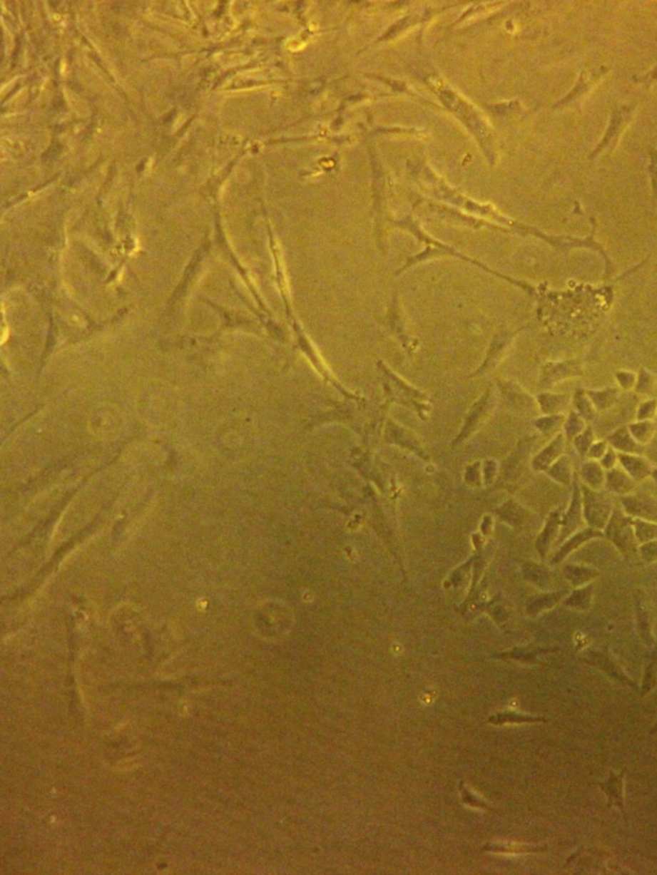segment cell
<instances>
[{
    "label": "cell",
    "mask_w": 657,
    "mask_h": 875,
    "mask_svg": "<svg viewBox=\"0 0 657 875\" xmlns=\"http://www.w3.org/2000/svg\"><path fill=\"white\" fill-rule=\"evenodd\" d=\"M594 594V583H589L583 587L575 588L573 592L568 594V597L564 600V605L578 613H586L592 606Z\"/></svg>",
    "instance_id": "d6986e66"
},
{
    "label": "cell",
    "mask_w": 657,
    "mask_h": 875,
    "mask_svg": "<svg viewBox=\"0 0 657 875\" xmlns=\"http://www.w3.org/2000/svg\"><path fill=\"white\" fill-rule=\"evenodd\" d=\"M538 402L542 409L544 414L547 415H560L562 409H566L569 403L568 396H559V394H549L544 393L538 396Z\"/></svg>",
    "instance_id": "484cf974"
},
{
    "label": "cell",
    "mask_w": 657,
    "mask_h": 875,
    "mask_svg": "<svg viewBox=\"0 0 657 875\" xmlns=\"http://www.w3.org/2000/svg\"><path fill=\"white\" fill-rule=\"evenodd\" d=\"M603 534L623 556H633L638 551L633 518L628 516L621 507H613V515L603 529Z\"/></svg>",
    "instance_id": "6da1fadb"
},
{
    "label": "cell",
    "mask_w": 657,
    "mask_h": 875,
    "mask_svg": "<svg viewBox=\"0 0 657 875\" xmlns=\"http://www.w3.org/2000/svg\"><path fill=\"white\" fill-rule=\"evenodd\" d=\"M561 512L559 510L549 513L542 533L536 538V547L542 558L549 555V550L555 541L559 539L561 529Z\"/></svg>",
    "instance_id": "8fae6325"
},
{
    "label": "cell",
    "mask_w": 657,
    "mask_h": 875,
    "mask_svg": "<svg viewBox=\"0 0 657 875\" xmlns=\"http://www.w3.org/2000/svg\"><path fill=\"white\" fill-rule=\"evenodd\" d=\"M638 553L641 558L647 563L657 561V541H651L647 543L639 544Z\"/></svg>",
    "instance_id": "d590c367"
},
{
    "label": "cell",
    "mask_w": 657,
    "mask_h": 875,
    "mask_svg": "<svg viewBox=\"0 0 657 875\" xmlns=\"http://www.w3.org/2000/svg\"><path fill=\"white\" fill-rule=\"evenodd\" d=\"M488 722L493 725H506V724H536V722H549L544 716L529 715L519 712L516 710H504L497 714L492 715Z\"/></svg>",
    "instance_id": "ac0fdd59"
},
{
    "label": "cell",
    "mask_w": 657,
    "mask_h": 875,
    "mask_svg": "<svg viewBox=\"0 0 657 875\" xmlns=\"http://www.w3.org/2000/svg\"><path fill=\"white\" fill-rule=\"evenodd\" d=\"M634 480L620 469H611L606 473V488L610 492L616 493L619 496H628L636 488Z\"/></svg>",
    "instance_id": "ffe728a7"
},
{
    "label": "cell",
    "mask_w": 657,
    "mask_h": 875,
    "mask_svg": "<svg viewBox=\"0 0 657 875\" xmlns=\"http://www.w3.org/2000/svg\"><path fill=\"white\" fill-rule=\"evenodd\" d=\"M657 411V401H647L639 406L638 412H637V419L639 421L643 420H651L655 416Z\"/></svg>",
    "instance_id": "8d00e7d4"
},
{
    "label": "cell",
    "mask_w": 657,
    "mask_h": 875,
    "mask_svg": "<svg viewBox=\"0 0 657 875\" xmlns=\"http://www.w3.org/2000/svg\"><path fill=\"white\" fill-rule=\"evenodd\" d=\"M459 792H461L462 802L465 805L474 807V809H483V810L493 812V807L485 799H482L477 793L472 791L469 787H466L464 782L459 783Z\"/></svg>",
    "instance_id": "4dcf8cb0"
},
{
    "label": "cell",
    "mask_w": 657,
    "mask_h": 875,
    "mask_svg": "<svg viewBox=\"0 0 657 875\" xmlns=\"http://www.w3.org/2000/svg\"><path fill=\"white\" fill-rule=\"evenodd\" d=\"M493 407V390L492 388L487 390L483 396L479 399L478 402L472 406L469 415L466 417L465 425L459 433V438L454 441L453 446H456V443H459L464 441L466 438H469L470 435L477 430V426L480 425V422L484 421L485 417L488 415V412Z\"/></svg>",
    "instance_id": "9c48e42d"
},
{
    "label": "cell",
    "mask_w": 657,
    "mask_h": 875,
    "mask_svg": "<svg viewBox=\"0 0 657 875\" xmlns=\"http://www.w3.org/2000/svg\"><path fill=\"white\" fill-rule=\"evenodd\" d=\"M618 459L626 474L634 481H641L651 476L652 467L650 462L638 454H620Z\"/></svg>",
    "instance_id": "9a60e30c"
},
{
    "label": "cell",
    "mask_w": 657,
    "mask_h": 875,
    "mask_svg": "<svg viewBox=\"0 0 657 875\" xmlns=\"http://www.w3.org/2000/svg\"><path fill=\"white\" fill-rule=\"evenodd\" d=\"M562 573H564L565 579L574 588L587 585L600 576V570L592 568V566L578 565V563L565 565Z\"/></svg>",
    "instance_id": "2e32d148"
},
{
    "label": "cell",
    "mask_w": 657,
    "mask_h": 875,
    "mask_svg": "<svg viewBox=\"0 0 657 875\" xmlns=\"http://www.w3.org/2000/svg\"><path fill=\"white\" fill-rule=\"evenodd\" d=\"M594 434L592 428H586L581 434L574 438V446L578 451V454L581 456H586L589 451V448L594 446Z\"/></svg>",
    "instance_id": "e575fe53"
},
{
    "label": "cell",
    "mask_w": 657,
    "mask_h": 875,
    "mask_svg": "<svg viewBox=\"0 0 657 875\" xmlns=\"http://www.w3.org/2000/svg\"><path fill=\"white\" fill-rule=\"evenodd\" d=\"M516 332H499L494 335V338L492 339L491 345L487 352L484 361L478 370L475 371L474 375H484L487 372L493 370L497 367V364L502 361V358L506 356V353L509 351L512 340L515 338Z\"/></svg>",
    "instance_id": "ba28073f"
},
{
    "label": "cell",
    "mask_w": 657,
    "mask_h": 875,
    "mask_svg": "<svg viewBox=\"0 0 657 875\" xmlns=\"http://www.w3.org/2000/svg\"><path fill=\"white\" fill-rule=\"evenodd\" d=\"M607 441H597L594 443V446L589 448L588 451V457H591L592 460H601L607 452Z\"/></svg>",
    "instance_id": "74e56055"
},
{
    "label": "cell",
    "mask_w": 657,
    "mask_h": 875,
    "mask_svg": "<svg viewBox=\"0 0 657 875\" xmlns=\"http://www.w3.org/2000/svg\"><path fill=\"white\" fill-rule=\"evenodd\" d=\"M655 733H657V720H656V722L653 724V727H652L651 730H650V733H648V735H650V737H652V735H655Z\"/></svg>",
    "instance_id": "b9f144b4"
},
{
    "label": "cell",
    "mask_w": 657,
    "mask_h": 875,
    "mask_svg": "<svg viewBox=\"0 0 657 875\" xmlns=\"http://www.w3.org/2000/svg\"><path fill=\"white\" fill-rule=\"evenodd\" d=\"M377 370L385 379L387 382L385 387L389 392H399V393H392V396H394L397 402L414 407V409L417 411L420 416L428 411L429 402L427 394L419 392L414 387H411L407 382H404L403 379L396 375L387 364H384L383 361H379Z\"/></svg>",
    "instance_id": "7a4b0ae2"
},
{
    "label": "cell",
    "mask_w": 657,
    "mask_h": 875,
    "mask_svg": "<svg viewBox=\"0 0 657 875\" xmlns=\"http://www.w3.org/2000/svg\"><path fill=\"white\" fill-rule=\"evenodd\" d=\"M569 593L570 592H569L568 589H560V590H555V592L541 594L539 597H536V598L530 602L526 611H528L530 616H536V615L542 613L543 611H547V610H551V608L557 606L562 600H565L568 597Z\"/></svg>",
    "instance_id": "44dd1931"
},
{
    "label": "cell",
    "mask_w": 657,
    "mask_h": 875,
    "mask_svg": "<svg viewBox=\"0 0 657 875\" xmlns=\"http://www.w3.org/2000/svg\"><path fill=\"white\" fill-rule=\"evenodd\" d=\"M628 516L657 523V497L651 494H628L620 498Z\"/></svg>",
    "instance_id": "52a82bcc"
},
{
    "label": "cell",
    "mask_w": 657,
    "mask_h": 875,
    "mask_svg": "<svg viewBox=\"0 0 657 875\" xmlns=\"http://www.w3.org/2000/svg\"><path fill=\"white\" fill-rule=\"evenodd\" d=\"M584 515H583V499H581V488L579 483L575 480L574 489L570 499V505L568 507V511L565 512V515L561 518V529H560V536L557 539V543H564L570 536H573L576 531H581L583 528H586L584 523Z\"/></svg>",
    "instance_id": "5b68a950"
},
{
    "label": "cell",
    "mask_w": 657,
    "mask_h": 875,
    "mask_svg": "<svg viewBox=\"0 0 657 875\" xmlns=\"http://www.w3.org/2000/svg\"><path fill=\"white\" fill-rule=\"evenodd\" d=\"M524 573H525V579L528 582L536 584V587H549L552 582V573L549 571V568L536 563H525Z\"/></svg>",
    "instance_id": "cb8c5ba5"
},
{
    "label": "cell",
    "mask_w": 657,
    "mask_h": 875,
    "mask_svg": "<svg viewBox=\"0 0 657 875\" xmlns=\"http://www.w3.org/2000/svg\"><path fill=\"white\" fill-rule=\"evenodd\" d=\"M629 431L632 434L633 438L638 441L639 444H647L651 441L652 436L655 434V424L651 420H643V421L636 422L629 425Z\"/></svg>",
    "instance_id": "f1b7e54d"
},
{
    "label": "cell",
    "mask_w": 657,
    "mask_h": 875,
    "mask_svg": "<svg viewBox=\"0 0 657 875\" xmlns=\"http://www.w3.org/2000/svg\"><path fill=\"white\" fill-rule=\"evenodd\" d=\"M565 447V434H559L541 454H536L533 460V467L538 471L549 470L556 461L561 457L562 451Z\"/></svg>",
    "instance_id": "5bb4252c"
},
{
    "label": "cell",
    "mask_w": 657,
    "mask_h": 875,
    "mask_svg": "<svg viewBox=\"0 0 657 875\" xmlns=\"http://www.w3.org/2000/svg\"><path fill=\"white\" fill-rule=\"evenodd\" d=\"M565 421L566 419L564 415H549L547 417L538 419L536 425L544 434H552L554 431H557L561 428Z\"/></svg>",
    "instance_id": "d6a6232c"
},
{
    "label": "cell",
    "mask_w": 657,
    "mask_h": 875,
    "mask_svg": "<svg viewBox=\"0 0 657 875\" xmlns=\"http://www.w3.org/2000/svg\"><path fill=\"white\" fill-rule=\"evenodd\" d=\"M559 650L557 647H544V645H530L525 647H517L511 651L504 652L501 655H498L499 658H511V660H516L523 664L536 665L539 662L538 657L541 655L551 653Z\"/></svg>",
    "instance_id": "4fadbf2b"
},
{
    "label": "cell",
    "mask_w": 657,
    "mask_h": 875,
    "mask_svg": "<svg viewBox=\"0 0 657 875\" xmlns=\"http://www.w3.org/2000/svg\"><path fill=\"white\" fill-rule=\"evenodd\" d=\"M636 619H637V629H638L639 638L642 639V642L647 647L653 648L656 647V638L653 634V620H652L651 611L648 606L646 605L645 600L641 597L636 598Z\"/></svg>",
    "instance_id": "7c38bea8"
},
{
    "label": "cell",
    "mask_w": 657,
    "mask_h": 875,
    "mask_svg": "<svg viewBox=\"0 0 657 875\" xmlns=\"http://www.w3.org/2000/svg\"><path fill=\"white\" fill-rule=\"evenodd\" d=\"M581 479L584 486H589L594 491H601L606 486V473L605 469L601 466L597 461H588L581 466Z\"/></svg>",
    "instance_id": "7402d4cb"
},
{
    "label": "cell",
    "mask_w": 657,
    "mask_h": 875,
    "mask_svg": "<svg viewBox=\"0 0 657 875\" xmlns=\"http://www.w3.org/2000/svg\"><path fill=\"white\" fill-rule=\"evenodd\" d=\"M581 661L594 667H597L599 670L605 672L607 677H611L613 680L624 687L637 688L636 682L626 675V671L623 670L619 662L611 655L608 647L603 645V647H597V648H588L583 653Z\"/></svg>",
    "instance_id": "277c9868"
},
{
    "label": "cell",
    "mask_w": 657,
    "mask_h": 875,
    "mask_svg": "<svg viewBox=\"0 0 657 875\" xmlns=\"http://www.w3.org/2000/svg\"><path fill=\"white\" fill-rule=\"evenodd\" d=\"M618 380H619L620 385L624 389H629L636 384V377L631 374V372H619L618 374Z\"/></svg>",
    "instance_id": "60d3db41"
},
{
    "label": "cell",
    "mask_w": 657,
    "mask_h": 875,
    "mask_svg": "<svg viewBox=\"0 0 657 875\" xmlns=\"http://www.w3.org/2000/svg\"><path fill=\"white\" fill-rule=\"evenodd\" d=\"M633 526L638 544L657 541V523L633 518Z\"/></svg>",
    "instance_id": "83f0119b"
},
{
    "label": "cell",
    "mask_w": 657,
    "mask_h": 875,
    "mask_svg": "<svg viewBox=\"0 0 657 875\" xmlns=\"http://www.w3.org/2000/svg\"><path fill=\"white\" fill-rule=\"evenodd\" d=\"M626 772H628L626 767H624L620 773H615L613 770H610L606 779L597 782V786L607 797V809H611L613 806L618 807L626 824L628 825V814H626V799H624V779H626Z\"/></svg>",
    "instance_id": "8992f818"
},
{
    "label": "cell",
    "mask_w": 657,
    "mask_h": 875,
    "mask_svg": "<svg viewBox=\"0 0 657 875\" xmlns=\"http://www.w3.org/2000/svg\"><path fill=\"white\" fill-rule=\"evenodd\" d=\"M651 476L653 478V480L656 481L657 484V469H653V470H652Z\"/></svg>",
    "instance_id": "7bdbcfd3"
},
{
    "label": "cell",
    "mask_w": 657,
    "mask_h": 875,
    "mask_svg": "<svg viewBox=\"0 0 657 875\" xmlns=\"http://www.w3.org/2000/svg\"><path fill=\"white\" fill-rule=\"evenodd\" d=\"M651 660L646 665L645 674L641 683V697L648 695L657 685V645L653 647Z\"/></svg>",
    "instance_id": "4316f807"
},
{
    "label": "cell",
    "mask_w": 657,
    "mask_h": 875,
    "mask_svg": "<svg viewBox=\"0 0 657 875\" xmlns=\"http://www.w3.org/2000/svg\"><path fill=\"white\" fill-rule=\"evenodd\" d=\"M586 429V421L578 412H571L565 421V435L569 439H574Z\"/></svg>",
    "instance_id": "836d02e7"
},
{
    "label": "cell",
    "mask_w": 657,
    "mask_h": 875,
    "mask_svg": "<svg viewBox=\"0 0 657 875\" xmlns=\"http://www.w3.org/2000/svg\"><path fill=\"white\" fill-rule=\"evenodd\" d=\"M652 388H653V380L650 377V374H646V372L641 374L638 383L636 385V390L645 394V393H650Z\"/></svg>",
    "instance_id": "f35d334b"
},
{
    "label": "cell",
    "mask_w": 657,
    "mask_h": 875,
    "mask_svg": "<svg viewBox=\"0 0 657 875\" xmlns=\"http://www.w3.org/2000/svg\"><path fill=\"white\" fill-rule=\"evenodd\" d=\"M575 409H578V414L584 419L591 421L596 416V407L594 406L592 401L589 399V396L584 392H578L574 396Z\"/></svg>",
    "instance_id": "1f68e13d"
},
{
    "label": "cell",
    "mask_w": 657,
    "mask_h": 875,
    "mask_svg": "<svg viewBox=\"0 0 657 875\" xmlns=\"http://www.w3.org/2000/svg\"><path fill=\"white\" fill-rule=\"evenodd\" d=\"M608 441L621 454H637L642 451L641 444L633 438L628 428H620L619 430H616L613 434L608 436Z\"/></svg>",
    "instance_id": "603a6c76"
},
{
    "label": "cell",
    "mask_w": 657,
    "mask_h": 875,
    "mask_svg": "<svg viewBox=\"0 0 657 875\" xmlns=\"http://www.w3.org/2000/svg\"><path fill=\"white\" fill-rule=\"evenodd\" d=\"M549 475L562 486H570L573 481V467L570 459L566 456H561L549 467Z\"/></svg>",
    "instance_id": "d4e9b609"
},
{
    "label": "cell",
    "mask_w": 657,
    "mask_h": 875,
    "mask_svg": "<svg viewBox=\"0 0 657 875\" xmlns=\"http://www.w3.org/2000/svg\"><path fill=\"white\" fill-rule=\"evenodd\" d=\"M581 499H583V515L584 520L591 528L603 531L606 528L608 520L613 515V499L602 491H594L589 486L581 488Z\"/></svg>",
    "instance_id": "3957f363"
},
{
    "label": "cell",
    "mask_w": 657,
    "mask_h": 875,
    "mask_svg": "<svg viewBox=\"0 0 657 875\" xmlns=\"http://www.w3.org/2000/svg\"><path fill=\"white\" fill-rule=\"evenodd\" d=\"M483 852H496V854H542L549 851L547 844H517V842H499V844H487L482 847Z\"/></svg>",
    "instance_id": "e0dca14e"
},
{
    "label": "cell",
    "mask_w": 657,
    "mask_h": 875,
    "mask_svg": "<svg viewBox=\"0 0 657 875\" xmlns=\"http://www.w3.org/2000/svg\"><path fill=\"white\" fill-rule=\"evenodd\" d=\"M587 396H589V399L592 401L596 409L603 411V409H610L615 403L618 398V390L605 389L597 390V392L589 390L587 392Z\"/></svg>",
    "instance_id": "f546056e"
},
{
    "label": "cell",
    "mask_w": 657,
    "mask_h": 875,
    "mask_svg": "<svg viewBox=\"0 0 657 875\" xmlns=\"http://www.w3.org/2000/svg\"><path fill=\"white\" fill-rule=\"evenodd\" d=\"M602 537H605V534H603L602 531L594 529V528H591V526L583 528L581 531H576L573 536H570L564 543H561V547L559 548V551L555 553V556L552 558V563H561L570 553H573L574 551L579 550L583 544L587 543V542L592 541L594 538Z\"/></svg>",
    "instance_id": "30bf717a"
},
{
    "label": "cell",
    "mask_w": 657,
    "mask_h": 875,
    "mask_svg": "<svg viewBox=\"0 0 657 875\" xmlns=\"http://www.w3.org/2000/svg\"><path fill=\"white\" fill-rule=\"evenodd\" d=\"M616 460H618V456L615 454V451L610 448V449H607L606 454L601 459V466L606 469L607 471H608V470H611V469L615 467Z\"/></svg>",
    "instance_id": "ab89813d"
}]
</instances>
